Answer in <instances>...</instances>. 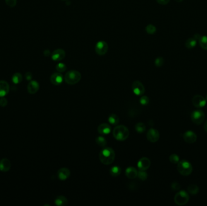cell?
<instances>
[{
    "label": "cell",
    "instance_id": "cell-1",
    "mask_svg": "<svg viewBox=\"0 0 207 206\" xmlns=\"http://www.w3.org/2000/svg\"><path fill=\"white\" fill-rule=\"evenodd\" d=\"M99 158L103 164L109 165L115 160V151L111 147H105L100 152L99 154Z\"/></svg>",
    "mask_w": 207,
    "mask_h": 206
},
{
    "label": "cell",
    "instance_id": "cell-2",
    "mask_svg": "<svg viewBox=\"0 0 207 206\" xmlns=\"http://www.w3.org/2000/svg\"><path fill=\"white\" fill-rule=\"evenodd\" d=\"M113 135L116 140L124 141L128 138L129 136V131L126 126L124 125H118L114 128Z\"/></svg>",
    "mask_w": 207,
    "mask_h": 206
},
{
    "label": "cell",
    "instance_id": "cell-3",
    "mask_svg": "<svg viewBox=\"0 0 207 206\" xmlns=\"http://www.w3.org/2000/svg\"><path fill=\"white\" fill-rule=\"evenodd\" d=\"M64 79L67 84L73 85L78 84L81 80V74L76 70H70L65 74Z\"/></svg>",
    "mask_w": 207,
    "mask_h": 206
},
{
    "label": "cell",
    "instance_id": "cell-4",
    "mask_svg": "<svg viewBox=\"0 0 207 206\" xmlns=\"http://www.w3.org/2000/svg\"><path fill=\"white\" fill-rule=\"evenodd\" d=\"M178 171L182 175H190L192 172V165L187 160L179 161L178 163Z\"/></svg>",
    "mask_w": 207,
    "mask_h": 206
},
{
    "label": "cell",
    "instance_id": "cell-5",
    "mask_svg": "<svg viewBox=\"0 0 207 206\" xmlns=\"http://www.w3.org/2000/svg\"><path fill=\"white\" fill-rule=\"evenodd\" d=\"M190 197L188 193L185 191L178 192L174 198L175 203L179 206L185 205L189 201Z\"/></svg>",
    "mask_w": 207,
    "mask_h": 206
},
{
    "label": "cell",
    "instance_id": "cell-6",
    "mask_svg": "<svg viewBox=\"0 0 207 206\" xmlns=\"http://www.w3.org/2000/svg\"><path fill=\"white\" fill-rule=\"evenodd\" d=\"M191 118L194 123L201 125L205 119V113L201 109L195 110L192 113Z\"/></svg>",
    "mask_w": 207,
    "mask_h": 206
},
{
    "label": "cell",
    "instance_id": "cell-7",
    "mask_svg": "<svg viewBox=\"0 0 207 206\" xmlns=\"http://www.w3.org/2000/svg\"><path fill=\"white\" fill-rule=\"evenodd\" d=\"M108 50V45L105 41H100L95 45V52L100 56L105 55Z\"/></svg>",
    "mask_w": 207,
    "mask_h": 206
},
{
    "label": "cell",
    "instance_id": "cell-8",
    "mask_svg": "<svg viewBox=\"0 0 207 206\" xmlns=\"http://www.w3.org/2000/svg\"><path fill=\"white\" fill-rule=\"evenodd\" d=\"M132 90L136 96H142L145 93V87L144 85L139 80H136L132 84Z\"/></svg>",
    "mask_w": 207,
    "mask_h": 206
},
{
    "label": "cell",
    "instance_id": "cell-9",
    "mask_svg": "<svg viewBox=\"0 0 207 206\" xmlns=\"http://www.w3.org/2000/svg\"><path fill=\"white\" fill-rule=\"evenodd\" d=\"M192 105L197 108H201L205 106L207 101L205 98L201 95H196L192 99Z\"/></svg>",
    "mask_w": 207,
    "mask_h": 206
},
{
    "label": "cell",
    "instance_id": "cell-10",
    "mask_svg": "<svg viewBox=\"0 0 207 206\" xmlns=\"http://www.w3.org/2000/svg\"><path fill=\"white\" fill-rule=\"evenodd\" d=\"M160 134L159 131L154 128L150 129L147 134V138L149 142L151 143H155L159 139Z\"/></svg>",
    "mask_w": 207,
    "mask_h": 206
},
{
    "label": "cell",
    "instance_id": "cell-11",
    "mask_svg": "<svg viewBox=\"0 0 207 206\" xmlns=\"http://www.w3.org/2000/svg\"><path fill=\"white\" fill-rule=\"evenodd\" d=\"M65 57V52L62 49L58 48L53 52L51 54L52 59L54 61H60Z\"/></svg>",
    "mask_w": 207,
    "mask_h": 206
},
{
    "label": "cell",
    "instance_id": "cell-12",
    "mask_svg": "<svg viewBox=\"0 0 207 206\" xmlns=\"http://www.w3.org/2000/svg\"><path fill=\"white\" fill-rule=\"evenodd\" d=\"M184 140L187 143L192 144L197 140V135L196 133L192 131H188L184 134L183 135Z\"/></svg>",
    "mask_w": 207,
    "mask_h": 206
},
{
    "label": "cell",
    "instance_id": "cell-13",
    "mask_svg": "<svg viewBox=\"0 0 207 206\" xmlns=\"http://www.w3.org/2000/svg\"><path fill=\"white\" fill-rule=\"evenodd\" d=\"M151 165V162L150 159L147 157L141 158L137 162V167L139 170L146 171L150 167Z\"/></svg>",
    "mask_w": 207,
    "mask_h": 206
},
{
    "label": "cell",
    "instance_id": "cell-14",
    "mask_svg": "<svg viewBox=\"0 0 207 206\" xmlns=\"http://www.w3.org/2000/svg\"><path fill=\"white\" fill-rule=\"evenodd\" d=\"M63 76L61 73H55L50 77V82L54 85H59L63 81Z\"/></svg>",
    "mask_w": 207,
    "mask_h": 206
},
{
    "label": "cell",
    "instance_id": "cell-15",
    "mask_svg": "<svg viewBox=\"0 0 207 206\" xmlns=\"http://www.w3.org/2000/svg\"><path fill=\"white\" fill-rule=\"evenodd\" d=\"M9 85L5 80L0 81V97H5L9 93Z\"/></svg>",
    "mask_w": 207,
    "mask_h": 206
},
{
    "label": "cell",
    "instance_id": "cell-16",
    "mask_svg": "<svg viewBox=\"0 0 207 206\" xmlns=\"http://www.w3.org/2000/svg\"><path fill=\"white\" fill-rule=\"evenodd\" d=\"M40 89V84L36 80H30L27 85V91L30 94H34L38 92Z\"/></svg>",
    "mask_w": 207,
    "mask_h": 206
},
{
    "label": "cell",
    "instance_id": "cell-17",
    "mask_svg": "<svg viewBox=\"0 0 207 206\" xmlns=\"http://www.w3.org/2000/svg\"><path fill=\"white\" fill-rule=\"evenodd\" d=\"M11 167V163L7 159H2L0 160V171L3 172H8Z\"/></svg>",
    "mask_w": 207,
    "mask_h": 206
},
{
    "label": "cell",
    "instance_id": "cell-18",
    "mask_svg": "<svg viewBox=\"0 0 207 206\" xmlns=\"http://www.w3.org/2000/svg\"><path fill=\"white\" fill-rule=\"evenodd\" d=\"M70 175V171L66 167H62L58 171V177L61 180H65Z\"/></svg>",
    "mask_w": 207,
    "mask_h": 206
},
{
    "label": "cell",
    "instance_id": "cell-19",
    "mask_svg": "<svg viewBox=\"0 0 207 206\" xmlns=\"http://www.w3.org/2000/svg\"><path fill=\"white\" fill-rule=\"evenodd\" d=\"M112 131L111 126L107 123H102L98 128V133L103 135H107Z\"/></svg>",
    "mask_w": 207,
    "mask_h": 206
},
{
    "label": "cell",
    "instance_id": "cell-20",
    "mask_svg": "<svg viewBox=\"0 0 207 206\" xmlns=\"http://www.w3.org/2000/svg\"><path fill=\"white\" fill-rule=\"evenodd\" d=\"M137 171L133 167H129L125 170V175L129 179H134L137 177Z\"/></svg>",
    "mask_w": 207,
    "mask_h": 206
},
{
    "label": "cell",
    "instance_id": "cell-21",
    "mask_svg": "<svg viewBox=\"0 0 207 206\" xmlns=\"http://www.w3.org/2000/svg\"><path fill=\"white\" fill-rule=\"evenodd\" d=\"M55 204L58 206H67L68 204L67 199L64 196H58L55 200Z\"/></svg>",
    "mask_w": 207,
    "mask_h": 206
},
{
    "label": "cell",
    "instance_id": "cell-22",
    "mask_svg": "<svg viewBox=\"0 0 207 206\" xmlns=\"http://www.w3.org/2000/svg\"><path fill=\"white\" fill-rule=\"evenodd\" d=\"M23 80V76L19 73H16L14 74L12 77V81L14 84H19Z\"/></svg>",
    "mask_w": 207,
    "mask_h": 206
},
{
    "label": "cell",
    "instance_id": "cell-23",
    "mask_svg": "<svg viewBox=\"0 0 207 206\" xmlns=\"http://www.w3.org/2000/svg\"><path fill=\"white\" fill-rule=\"evenodd\" d=\"M121 173V169L120 167L115 166L112 167L110 171V174L112 177H118Z\"/></svg>",
    "mask_w": 207,
    "mask_h": 206
},
{
    "label": "cell",
    "instance_id": "cell-24",
    "mask_svg": "<svg viewBox=\"0 0 207 206\" xmlns=\"http://www.w3.org/2000/svg\"><path fill=\"white\" fill-rule=\"evenodd\" d=\"M196 44H197V41L194 38H189L187 40L185 43V47H187V48L191 50L195 47Z\"/></svg>",
    "mask_w": 207,
    "mask_h": 206
},
{
    "label": "cell",
    "instance_id": "cell-25",
    "mask_svg": "<svg viewBox=\"0 0 207 206\" xmlns=\"http://www.w3.org/2000/svg\"><path fill=\"white\" fill-rule=\"evenodd\" d=\"M108 122L113 125H116L119 122V117L115 114H112L108 117Z\"/></svg>",
    "mask_w": 207,
    "mask_h": 206
},
{
    "label": "cell",
    "instance_id": "cell-26",
    "mask_svg": "<svg viewBox=\"0 0 207 206\" xmlns=\"http://www.w3.org/2000/svg\"><path fill=\"white\" fill-rule=\"evenodd\" d=\"M135 130L137 133H144L146 130V126L143 123H137L135 125Z\"/></svg>",
    "mask_w": 207,
    "mask_h": 206
},
{
    "label": "cell",
    "instance_id": "cell-27",
    "mask_svg": "<svg viewBox=\"0 0 207 206\" xmlns=\"http://www.w3.org/2000/svg\"><path fill=\"white\" fill-rule=\"evenodd\" d=\"M199 45L201 47V48L205 50H207V36H201V38L199 39Z\"/></svg>",
    "mask_w": 207,
    "mask_h": 206
},
{
    "label": "cell",
    "instance_id": "cell-28",
    "mask_svg": "<svg viewBox=\"0 0 207 206\" xmlns=\"http://www.w3.org/2000/svg\"><path fill=\"white\" fill-rule=\"evenodd\" d=\"M96 143L101 147H104L107 145V140L102 136H99L96 138Z\"/></svg>",
    "mask_w": 207,
    "mask_h": 206
},
{
    "label": "cell",
    "instance_id": "cell-29",
    "mask_svg": "<svg viewBox=\"0 0 207 206\" xmlns=\"http://www.w3.org/2000/svg\"><path fill=\"white\" fill-rule=\"evenodd\" d=\"M187 191L188 192V193H190V194L196 195V194L198 193V192L199 191V187L197 186L194 185V184H192V185H190L188 187Z\"/></svg>",
    "mask_w": 207,
    "mask_h": 206
},
{
    "label": "cell",
    "instance_id": "cell-30",
    "mask_svg": "<svg viewBox=\"0 0 207 206\" xmlns=\"http://www.w3.org/2000/svg\"><path fill=\"white\" fill-rule=\"evenodd\" d=\"M56 70L59 73H63L67 70V66L65 64L59 62L56 65Z\"/></svg>",
    "mask_w": 207,
    "mask_h": 206
},
{
    "label": "cell",
    "instance_id": "cell-31",
    "mask_svg": "<svg viewBox=\"0 0 207 206\" xmlns=\"http://www.w3.org/2000/svg\"><path fill=\"white\" fill-rule=\"evenodd\" d=\"M137 177L138 178L142 180V181H145L147 179V177H148V174L146 172V171H142L140 170L138 172H137Z\"/></svg>",
    "mask_w": 207,
    "mask_h": 206
},
{
    "label": "cell",
    "instance_id": "cell-32",
    "mask_svg": "<svg viewBox=\"0 0 207 206\" xmlns=\"http://www.w3.org/2000/svg\"><path fill=\"white\" fill-rule=\"evenodd\" d=\"M146 31L148 34L153 35L156 31V28L153 24H148L146 27Z\"/></svg>",
    "mask_w": 207,
    "mask_h": 206
},
{
    "label": "cell",
    "instance_id": "cell-33",
    "mask_svg": "<svg viewBox=\"0 0 207 206\" xmlns=\"http://www.w3.org/2000/svg\"><path fill=\"white\" fill-rule=\"evenodd\" d=\"M169 160L173 164H178L179 162V157L176 154H171L169 157Z\"/></svg>",
    "mask_w": 207,
    "mask_h": 206
},
{
    "label": "cell",
    "instance_id": "cell-34",
    "mask_svg": "<svg viewBox=\"0 0 207 206\" xmlns=\"http://www.w3.org/2000/svg\"><path fill=\"white\" fill-rule=\"evenodd\" d=\"M164 59L162 58V57H158L156 59H155V61H154V64H155V65L158 67H160L161 66H163L164 64Z\"/></svg>",
    "mask_w": 207,
    "mask_h": 206
},
{
    "label": "cell",
    "instance_id": "cell-35",
    "mask_svg": "<svg viewBox=\"0 0 207 206\" xmlns=\"http://www.w3.org/2000/svg\"><path fill=\"white\" fill-rule=\"evenodd\" d=\"M149 103V98L146 96L141 97L140 99V103L142 105H147Z\"/></svg>",
    "mask_w": 207,
    "mask_h": 206
},
{
    "label": "cell",
    "instance_id": "cell-36",
    "mask_svg": "<svg viewBox=\"0 0 207 206\" xmlns=\"http://www.w3.org/2000/svg\"><path fill=\"white\" fill-rule=\"evenodd\" d=\"M6 4L10 7H14L16 5V0H5Z\"/></svg>",
    "mask_w": 207,
    "mask_h": 206
},
{
    "label": "cell",
    "instance_id": "cell-37",
    "mask_svg": "<svg viewBox=\"0 0 207 206\" xmlns=\"http://www.w3.org/2000/svg\"><path fill=\"white\" fill-rule=\"evenodd\" d=\"M171 187L174 191H178L180 189V185L178 183V182H174L172 183Z\"/></svg>",
    "mask_w": 207,
    "mask_h": 206
},
{
    "label": "cell",
    "instance_id": "cell-38",
    "mask_svg": "<svg viewBox=\"0 0 207 206\" xmlns=\"http://www.w3.org/2000/svg\"><path fill=\"white\" fill-rule=\"evenodd\" d=\"M8 103V101L7 100V99H6L4 97H1L0 99V106L2 107H5L7 106Z\"/></svg>",
    "mask_w": 207,
    "mask_h": 206
},
{
    "label": "cell",
    "instance_id": "cell-39",
    "mask_svg": "<svg viewBox=\"0 0 207 206\" xmlns=\"http://www.w3.org/2000/svg\"><path fill=\"white\" fill-rule=\"evenodd\" d=\"M24 77H25V79H26L27 80L30 81V80H32V79L33 75H32V74L30 72H27L25 74Z\"/></svg>",
    "mask_w": 207,
    "mask_h": 206
},
{
    "label": "cell",
    "instance_id": "cell-40",
    "mask_svg": "<svg viewBox=\"0 0 207 206\" xmlns=\"http://www.w3.org/2000/svg\"><path fill=\"white\" fill-rule=\"evenodd\" d=\"M170 0H156L157 2L161 5H167Z\"/></svg>",
    "mask_w": 207,
    "mask_h": 206
},
{
    "label": "cell",
    "instance_id": "cell-41",
    "mask_svg": "<svg viewBox=\"0 0 207 206\" xmlns=\"http://www.w3.org/2000/svg\"><path fill=\"white\" fill-rule=\"evenodd\" d=\"M44 54L45 56H49L50 55H51V53L50 52V51L49 50H45L44 52Z\"/></svg>",
    "mask_w": 207,
    "mask_h": 206
},
{
    "label": "cell",
    "instance_id": "cell-42",
    "mask_svg": "<svg viewBox=\"0 0 207 206\" xmlns=\"http://www.w3.org/2000/svg\"><path fill=\"white\" fill-rule=\"evenodd\" d=\"M201 36L199 35V34H196L194 36V38L196 40V41H199V39L201 38Z\"/></svg>",
    "mask_w": 207,
    "mask_h": 206
},
{
    "label": "cell",
    "instance_id": "cell-43",
    "mask_svg": "<svg viewBox=\"0 0 207 206\" xmlns=\"http://www.w3.org/2000/svg\"><path fill=\"white\" fill-rule=\"evenodd\" d=\"M204 130L205 131V132H207V120L205 122V123H204Z\"/></svg>",
    "mask_w": 207,
    "mask_h": 206
},
{
    "label": "cell",
    "instance_id": "cell-44",
    "mask_svg": "<svg viewBox=\"0 0 207 206\" xmlns=\"http://www.w3.org/2000/svg\"><path fill=\"white\" fill-rule=\"evenodd\" d=\"M176 2H182V1L183 0H175Z\"/></svg>",
    "mask_w": 207,
    "mask_h": 206
},
{
    "label": "cell",
    "instance_id": "cell-45",
    "mask_svg": "<svg viewBox=\"0 0 207 206\" xmlns=\"http://www.w3.org/2000/svg\"><path fill=\"white\" fill-rule=\"evenodd\" d=\"M205 99H206V101H207V95L206 96V97H205Z\"/></svg>",
    "mask_w": 207,
    "mask_h": 206
},
{
    "label": "cell",
    "instance_id": "cell-46",
    "mask_svg": "<svg viewBox=\"0 0 207 206\" xmlns=\"http://www.w3.org/2000/svg\"><path fill=\"white\" fill-rule=\"evenodd\" d=\"M64 1H65V0H64Z\"/></svg>",
    "mask_w": 207,
    "mask_h": 206
}]
</instances>
